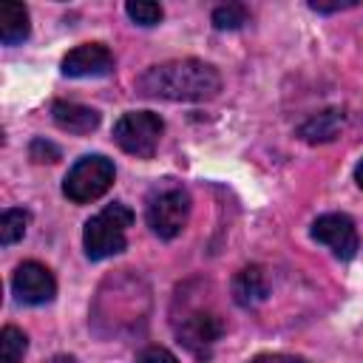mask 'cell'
<instances>
[{
	"label": "cell",
	"instance_id": "cell-21",
	"mask_svg": "<svg viewBox=\"0 0 363 363\" xmlns=\"http://www.w3.org/2000/svg\"><path fill=\"white\" fill-rule=\"evenodd\" d=\"M352 6H354V0H349V3H309V9H312V11H320V14L343 11V9H352Z\"/></svg>",
	"mask_w": 363,
	"mask_h": 363
},
{
	"label": "cell",
	"instance_id": "cell-11",
	"mask_svg": "<svg viewBox=\"0 0 363 363\" xmlns=\"http://www.w3.org/2000/svg\"><path fill=\"white\" fill-rule=\"evenodd\" d=\"M51 116H54V125L60 130H68V133H91L99 128V113L88 105H79V102H54L51 105Z\"/></svg>",
	"mask_w": 363,
	"mask_h": 363
},
{
	"label": "cell",
	"instance_id": "cell-17",
	"mask_svg": "<svg viewBox=\"0 0 363 363\" xmlns=\"http://www.w3.org/2000/svg\"><path fill=\"white\" fill-rule=\"evenodd\" d=\"M125 14H128L136 26H145V28L162 23V17H164L162 6H159V3H150V0H130V3L125 6Z\"/></svg>",
	"mask_w": 363,
	"mask_h": 363
},
{
	"label": "cell",
	"instance_id": "cell-22",
	"mask_svg": "<svg viewBox=\"0 0 363 363\" xmlns=\"http://www.w3.org/2000/svg\"><path fill=\"white\" fill-rule=\"evenodd\" d=\"M354 182H357V187L363 190V159H360L357 167H354Z\"/></svg>",
	"mask_w": 363,
	"mask_h": 363
},
{
	"label": "cell",
	"instance_id": "cell-4",
	"mask_svg": "<svg viewBox=\"0 0 363 363\" xmlns=\"http://www.w3.org/2000/svg\"><path fill=\"white\" fill-rule=\"evenodd\" d=\"M113 162L102 153L94 156H82L71 164V170L62 179V193L65 199H71L74 204H88L99 196H105L113 184Z\"/></svg>",
	"mask_w": 363,
	"mask_h": 363
},
{
	"label": "cell",
	"instance_id": "cell-2",
	"mask_svg": "<svg viewBox=\"0 0 363 363\" xmlns=\"http://www.w3.org/2000/svg\"><path fill=\"white\" fill-rule=\"evenodd\" d=\"M145 218L153 235L164 241L176 238L187 227V218H190V193L173 179L153 184L145 199Z\"/></svg>",
	"mask_w": 363,
	"mask_h": 363
},
{
	"label": "cell",
	"instance_id": "cell-13",
	"mask_svg": "<svg viewBox=\"0 0 363 363\" xmlns=\"http://www.w3.org/2000/svg\"><path fill=\"white\" fill-rule=\"evenodd\" d=\"M28 9L23 3H0V40L3 45H17L28 37Z\"/></svg>",
	"mask_w": 363,
	"mask_h": 363
},
{
	"label": "cell",
	"instance_id": "cell-5",
	"mask_svg": "<svg viewBox=\"0 0 363 363\" xmlns=\"http://www.w3.org/2000/svg\"><path fill=\"white\" fill-rule=\"evenodd\" d=\"M162 119L159 113H150V111H128L116 119L113 125V139L116 145L136 156V159H150L159 147V139H162Z\"/></svg>",
	"mask_w": 363,
	"mask_h": 363
},
{
	"label": "cell",
	"instance_id": "cell-6",
	"mask_svg": "<svg viewBox=\"0 0 363 363\" xmlns=\"http://www.w3.org/2000/svg\"><path fill=\"white\" fill-rule=\"evenodd\" d=\"M224 335V320L216 315V312H207V309H196L190 315L182 318V323L176 326V337L179 343L196 354L199 360H207L213 346L218 343V337Z\"/></svg>",
	"mask_w": 363,
	"mask_h": 363
},
{
	"label": "cell",
	"instance_id": "cell-7",
	"mask_svg": "<svg viewBox=\"0 0 363 363\" xmlns=\"http://www.w3.org/2000/svg\"><path fill=\"white\" fill-rule=\"evenodd\" d=\"M312 238L323 247H329L340 261H349L357 255L360 250V238H357V227L349 216L343 213H326L318 216L312 224Z\"/></svg>",
	"mask_w": 363,
	"mask_h": 363
},
{
	"label": "cell",
	"instance_id": "cell-14",
	"mask_svg": "<svg viewBox=\"0 0 363 363\" xmlns=\"http://www.w3.org/2000/svg\"><path fill=\"white\" fill-rule=\"evenodd\" d=\"M26 227H28V213L23 207H9L0 216V244L11 247L14 241H20L26 235Z\"/></svg>",
	"mask_w": 363,
	"mask_h": 363
},
{
	"label": "cell",
	"instance_id": "cell-12",
	"mask_svg": "<svg viewBox=\"0 0 363 363\" xmlns=\"http://www.w3.org/2000/svg\"><path fill=\"white\" fill-rule=\"evenodd\" d=\"M343 128V111L340 108H326L315 116H309L301 128H298V136L309 145H320V142H332Z\"/></svg>",
	"mask_w": 363,
	"mask_h": 363
},
{
	"label": "cell",
	"instance_id": "cell-3",
	"mask_svg": "<svg viewBox=\"0 0 363 363\" xmlns=\"http://www.w3.org/2000/svg\"><path fill=\"white\" fill-rule=\"evenodd\" d=\"M130 224H133V210L128 204H122V201H113L105 210H99L96 216H91L85 221V230H82L85 255L91 261H102V258L119 255L125 250V244H128L125 233H128Z\"/></svg>",
	"mask_w": 363,
	"mask_h": 363
},
{
	"label": "cell",
	"instance_id": "cell-8",
	"mask_svg": "<svg viewBox=\"0 0 363 363\" xmlns=\"http://www.w3.org/2000/svg\"><path fill=\"white\" fill-rule=\"evenodd\" d=\"M11 289H14V298L26 306H43L48 301H54L57 295V281L51 275L48 267L37 264V261H26L14 269V278H11Z\"/></svg>",
	"mask_w": 363,
	"mask_h": 363
},
{
	"label": "cell",
	"instance_id": "cell-18",
	"mask_svg": "<svg viewBox=\"0 0 363 363\" xmlns=\"http://www.w3.org/2000/svg\"><path fill=\"white\" fill-rule=\"evenodd\" d=\"M28 156L34 159V162H57L60 159V147L54 145V142H48V139H43V136H37L34 142H31V147H28Z\"/></svg>",
	"mask_w": 363,
	"mask_h": 363
},
{
	"label": "cell",
	"instance_id": "cell-16",
	"mask_svg": "<svg viewBox=\"0 0 363 363\" xmlns=\"http://www.w3.org/2000/svg\"><path fill=\"white\" fill-rule=\"evenodd\" d=\"M250 20V11L241 3H224L213 11V26L218 31H235Z\"/></svg>",
	"mask_w": 363,
	"mask_h": 363
},
{
	"label": "cell",
	"instance_id": "cell-15",
	"mask_svg": "<svg viewBox=\"0 0 363 363\" xmlns=\"http://www.w3.org/2000/svg\"><path fill=\"white\" fill-rule=\"evenodd\" d=\"M28 349V337L17 326H6L0 332V363H20Z\"/></svg>",
	"mask_w": 363,
	"mask_h": 363
},
{
	"label": "cell",
	"instance_id": "cell-19",
	"mask_svg": "<svg viewBox=\"0 0 363 363\" xmlns=\"http://www.w3.org/2000/svg\"><path fill=\"white\" fill-rule=\"evenodd\" d=\"M136 363H179L173 352H167L164 346H147L136 354Z\"/></svg>",
	"mask_w": 363,
	"mask_h": 363
},
{
	"label": "cell",
	"instance_id": "cell-23",
	"mask_svg": "<svg viewBox=\"0 0 363 363\" xmlns=\"http://www.w3.org/2000/svg\"><path fill=\"white\" fill-rule=\"evenodd\" d=\"M48 363H77V357H71V354H57V357H51Z\"/></svg>",
	"mask_w": 363,
	"mask_h": 363
},
{
	"label": "cell",
	"instance_id": "cell-9",
	"mask_svg": "<svg viewBox=\"0 0 363 363\" xmlns=\"http://www.w3.org/2000/svg\"><path fill=\"white\" fill-rule=\"evenodd\" d=\"M113 71V54L102 45V43H85L71 48L62 57V74L74 77V79H85V77H108Z\"/></svg>",
	"mask_w": 363,
	"mask_h": 363
},
{
	"label": "cell",
	"instance_id": "cell-10",
	"mask_svg": "<svg viewBox=\"0 0 363 363\" xmlns=\"http://www.w3.org/2000/svg\"><path fill=\"white\" fill-rule=\"evenodd\" d=\"M267 298H269V278H267L264 267L250 264L233 275V301L238 306L252 309V306L264 303Z\"/></svg>",
	"mask_w": 363,
	"mask_h": 363
},
{
	"label": "cell",
	"instance_id": "cell-20",
	"mask_svg": "<svg viewBox=\"0 0 363 363\" xmlns=\"http://www.w3.org/2000/svg\"><path fill=\"white\" fill-rule=\"evenodd\" d=\"M250 363H306L303 357H298V354H258V357H252Z\"/></svg>",
	"mask_w": 363,
	"mask_h": 363
},
{
	"label": "cell",
	"instance_id": "cell-1",
	"mask_svg": "<svg viewBox=\"0 0 363 363\" xmlns=\"http://www.w3.org/2000/svg\"><path fill=\"white\" fill-rule=\"evenodd\" d=\"M136 91L150 99L170 102H204L221 91V77L201 60H170L147 68L136 79Z\"/></svg>",
	"mask_w": 363,
	"mask_h": 363
}]
</instances>
